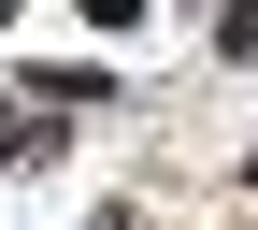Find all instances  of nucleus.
Masks as SVG:
<instances>
[{
	"mask_svg": "<svg viewBox=\"0 0 258 230\" xmlns=\"http://www.w3.org/2000/svg\"><path fill=\"white\" fill-rule=\"evenodd\" d=\"M215 43H230V58H258V0H244V15H230V29H215Z\"/></svg>",
	"mask_w": 258,
	"mask_h": 230,
	"instance_id": "obj_1",
	"label": "nucleus"
}]
</instances>
